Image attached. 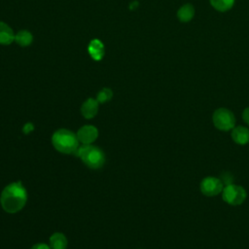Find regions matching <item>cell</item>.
Returning <instances> with one entry per match:
<instances>
[{
  "mask_svg": "<svg viewBox=\"0 0 249 249\" xmlns=\"http://www.w3.org/2000/svg\"><path fill=\"white\" fill-rule=\"evenodd\" d=\"M27 194L20 182L11 183L4 188L0 201L3 209L8 213L19 211L25 204Z\"/></svg>",
  "mask_w": 249,
  "mask_h": 249,
  "instance_id": "6da1fadb",
  "label": "cell"
},
{
  "mask_svg": "<svg viewBox=\"0 0 249 249\" xmlns=\"http://www.w3.org/2000/svg\"><path fill=\"white\" fill-rule=\"evenodd\" d=\"M53 147L63 154H75L79 148V140L76 134L68 129H58L52 136Z\"/></svg>",
  "mask_w": 249,
  "mask_h": 249,
  "instance_id": "7a4b0ae2",
  "label": "cell"
},
{
  "mask_svg": "<svg viewBox=\"0 0 249 249\" xmlns=\"http://www.w3.org/2000/svg\"><path fill=\"white\" fill-rule=\"evenodd\" d=\"M75 154L81 158L87 166L93 169L100 168L105 162L103 152L98 147L91 144H83L82 146H79Z\"/></svg>",
  "mask_w": 249,
  "mask_h": 249,
  "instance_id": "3957f363",
  "label": "cell"
},
{
  "mask_svg": "<svg viewBox=\"0 0 249 249\" xmlns=\"http://www.w3.org/2000/svg\"><path fill=\"white\" fill-rule=\"evenodd\" d=\"M212 120L215 127L223 131L232 129L235 124V117L233 113L227 108L216 109L213 113Z\"/></svg>",
  "mask_w": 249,
  "mask_h": 249,
  "instance_id": "277c9868",
  "label": "cell"
},
{
  "mask_svg": "<svg viewBox=\"0 0 249 249\" xmlns=\"http://www.w3.org/2000/svg\"><path fill=\"white\" fill-rule=\"evenodd\" d=\"M222 196L224 201L231 205H239L241 204L246 196L247 193L245 189L241 186L234 184H228L222 191Z\"/></svg>",
  "mask_w": 249,
  "mask_h": 249,
  "instance_id": "5b68a950",
  "label": "cell"
},
{
  "mask_svg": "<svg viewBox=\"0 0 249 249\" xmlns=\"http://www.w3.org/2000/svg\"><path fill=\"white\" fill-rule=\"evenodd\" d=\"M223 181L217 177L208 176L200 182V192L207 196H214L222 193L224 186Z\"/></svg>",
  "mask_w": 249,
  "mask_h": 249,
  "instance_id": "8992f818",
  "label": "cell"
},
{
  "mask_svg": "<svg viewBox=\"0 0 249 249\" xmlns=\"http://www.w3.org/2000/svg\"><path fill=\"white\" fill-rule=\"evenodd\" d=\"M76 135L79 142H82L83 144H91L97 138L98 130L95 126L87 124L80 127Z\"/></svg>",
  "mask_w": 249,
  "mask_h": 249,
  "instance_id": "52a82bcc",
  "label": "cell"
},
{
  "mask_svg": "<svg viewBox=\"0 0 249 249\" xmlns=\"http://www.w3.org/2000/svg\"><path fill=\"white\" fill-rule=\"evenodd\" d=\"M231 139L238 145L249 143V129L245 126H236L231 129Z\"/></svg>",
  "mask_w": 249,
  "mask_h": 249,
  "instance_id": "ba28073f",
  "label": "cell"
},
{
  "mask_svg": "<svg viewBox=\"0 0 249 249\" xmlns=\"http://www.w3.org/2000/svg\"><path fill=\"white\" fill-rule=\"evenodd\" d=\"M98 101L93 98L87 99L82 107H81V113L86 119H91L93 118L98 111Z\"/></svg>",
  "mask_w": 249,
  "mask_h": 249,
  "instance_id": "9c48e42d",
  "label": "cell"
},
{
  "mask_svg": "<svg viewBox=\"0 0 249 249\" xmlns=\"http://www.w3.org/2000/svg\"><path fill=\"white\" fill-rule=\"evenodd\" d=\"M88 51L89 55L94 60H100L104 55V46L102 42L98 39H93L90 41Z\"/></svg>",
  "mask_w": 249,
  "mask_h": 249,
  "instance_id": "30bf717a",
  "label": "cell"
},
{
  "mask_svg": "<svg viewBox=\"0 0 249 249\" xmlns=\"http://www.w3.org/2000/svg\"><path fill=\"white\" fill-rule=\"evenodd\" d=\"M13 41H15L13 29L7 23L0 21V44L9 45Z\"/></svg>",
  "mask_w": 249,
  "mask_h": 249,
  "instance_id": "8fae6325",
  "label": "cell"
},
{
  "mask_svg": "<svg viewBox=\"0 0 249 249\" xmlns=\"http://www.w3.org/2000/svg\"><path fill=\"white\" fill-rule=\"evenodd\" d=\"M195 16V8L192 4H185L177 11V18L182 22L190 21Z\"/></svg>",
  "mask_w": 249,
  "mask_h": 249,
  "instance_id": "7c38bea8",
  "label": "cell"
},
{
  "mask_svg": "<svg viewBox=\"0 0 249 249\" xmlns=\"http://www.w3.org/2000/svg\"><path fill=\"white\" fill-rule=\"evenodd\" d=\"M50 244L53 249H65L67 247V239L63 233L55 232L50 237Z\"/></svg>",
  "mask_w": 249,
  "mask_h": 249,
  "instance_id": "4fadbf2b",
  "label": "cell"
},
{
  "mask_svg": "<svg viewBox=\"0 0 249 249\" xmlns=\"http://www.w3.org/2000/svg\"><path fill=\"white\" fill-rule=\"evenodd\" d=\"M32 39L33 38H32L31 33L27 30H20L19 32L15 34V41L22 47L29 46L32 42Z\"/></svg>",
  "mask_w": 249,
  "mask_h": 249,
  "instance_id": "5bb4252c",
  "label": "cell"
},
{
  "mask_svg": "<svg viewBox=\"0 0 249 249\" xmlns=\"http://www.w3.org/2000/svg\"><path fill=\"white\" fill-rule=\"evenodd\" d=\"M209 1L211 6L219 12H226L230 10L234 4V0H209Z\"/></svg>",
  "mask_w": 249,
  "mask_h": 249,
  "instance_id": "9a60e30c",
  "label": "cell"
},
{
  "mask_svg": "<svg viewBox=\"0 0 249 249\" xmlns=\"http://www.w3.org/2000/svg\"><path fill=\"white\" fill-rule=\"evenodd\" d=\"M113 95V92L110 89H102L98 93H97V98L96 100L100 103H104L107 102L111 99Z\"/></svg>",
  "mask_w": 249,
  "mask_h": 249,
  "instance_id": "2e32d148",
  "label": "cell"
},
{
  "mask_svg": "<svg viewBox=\"0 0 249 249\" xmlns=\"http://www.w3.org/2000/svg\"><path fill=\"white\" fill-rule=\"evenodd\" d=\"M33 128H34L33 124H30V123H27V124H24V126H23V128H22V131H23L25 134H27V133H29L30 131H32Z\"/></svg>",
  "mask_w": 249,
  "mask_h": 249,
  "instance_id": "e0dca14e",
  "label": "cell"
},
{
  "mask_svg": "<svg viewBox=\"0 0 249 249\" xmlns=\"http://www.w3.org/2000/svg\"><path fill=\"white\" fill-rule=\"evenodd\" d=\"M242 118H243V121L249 125V107L244 109V111L242 113Z\"/></svg>",
  "mask_w": 249,
  "mask_h": 249,
  "instance_id": "ac0fdd59",
  "label": "cell"
},
{
  "mask_svg": "<svg viewBox=\"0 0 249 249\" xmlns=\"http://www.w3.org/2000/svg\"><path fill=\"white\" fill-rule=\"evenodd\" d=\"M31 249H51V248L49 247V245H47L45 243H38V244L33 245Z\"/></svg>",
  "mask_w": 249,
  "mask_h": 249,
  "instance_id": "d6986e66",
  "label": "cell"
}]
</instances>
